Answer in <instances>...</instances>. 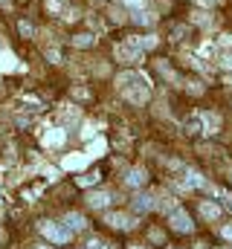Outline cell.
Listing matches in <instances>:
<instances>
[{
	"label": "cell",
	"instance_id": "7",
	"mask_svg": "<svg viewBox=\"0 0 232 249\" xmlns=\"http://www.w3.org/2000/svg\"><path fill=\"white\" fill-rule=\"evenodd\" d=\"M105 223H111L114 229H134V217H128V214H108L105 217Z\"/></svg>",
	"mask_w": 232,
	"mask_h": 249
},
{
	"label": "cell",
	"instance_id": "19",
	"mask_svg": "<svg viewBox=\"0 0 232 249\" xmlns=\"http://www.w3.org/2000/svg\"><path fill=\"white\" fill-rule=\"evenodd\" d=\"M96 177H99V174H87V177H81L78 183H81V186H93V183H96Z\"/></svg>",
	"mask_w": 232,
	"mask_h": 249
},
{
	"label": "cell",
	"instance_id": "13",
	"mask_svg": "<svg viewBox=\"0 0 232 249\" xmlns=\"http://www.w3.org/2000/svg\"><path fill=\"white\" fill-rule=\"evenodd\" d=\"M186 186L189 188H203L206 186V180H203L197 171H186Z\"/></svg>",
	"mask_w": 232,
	"mask_h": 249
},
{
	"label": "cell",
	"instance_id": "5",
	"mask_svg": "<svg viewBox=\"0 0 232 249\" xmlns=\"http://www.w3.org/2000/svg\"><path fill=\"white\" fill-rule=\"evenodd\" d=\"M111 200H114V194H111V191H93V194L87 197V203H90L93 209H108V206H111Z\"/></svg>",
	"mask_w": 232,
	"mask_h": 249
},
{
	"label": "cell",
	"instance_id": "18",
	"mask_svg": "<svg viewBox=\"0 0 232 249\" xmlns=\"http://www.w3.org/2000/svg\"><path fill=\"white\" fill-rule=\"evenodd\" d=\"M93 44V35H78L76 38V47H90Z\"/></svg>",
	"mask_w": 232,
	"mask_h": 249
},
{
	"label": "cell",
	"instance_id": "2",
	"mask_svg": "<svg viewBox=\"0 0 232 249\" xmlns=\"http://www.w3.org/2000/svg\"><path fill=\"white\" fill-rule=\"evenodd\" d=\"M38 229H41V235H44L47 241H53V244H67V241L73 238V232H70L67 226L53 223V220H41V223H38Z\"/></svg>",
	"mask_w": 232,
	"mask_h": 249
},
{
	"label": "cell",
	"instance_id": "12",
	"mask_svg": "<svg viewBox=\"0 0 232 249\" xmlns=\"http://www.w3.org/2000/svg\"><path fill=\"white\" fill-rule=\"evenodd\" d=\"M64 139H67V130H64V127H56V130L47 133V145H53V148L64 145Z\"/></svg>",
	"mask_w": 232,
	"mask_h": 249
},
{
	"label": "cell",
	"instance_id": "17",
	"mask_svg": "<svg viewBox=\"0 0 232 249\" xmlns=\"http://www.w3.org/2000/svg\"><path fill=\"white\" fill-rule=\"evenodd\" d=\"M122 6L131 9V12H136V9H145V0H122Z\"/></svg>",
	"mask_w": 232,
	"mask_h": 249
},
{
	"label": "cell",
	"instance_id": "14",
	"mask_svg": "<svg viewBox=\"0 0 232 249\" xmlns=\"http://www.w3.org/2000/svg\"><path fill=\"white\" fill-rule=\"evenodd\" d=\"M134 20H136V23H142V26H148V23H154V15H151V12H145V9H136V12H134Z\"/></svg>",
	"mask_w": 232,
	"mask_h": 249
},
{
	"label": "cell",
	"instance_id": "21",
	"mask_svg": "<svg viewBox=\"0 0 232 249\" xmlns=\"http://www.w3.org/2000/svg\"><path fill=\"white\" fill-rule=\"evenodd\" d=\"M221 64H227V67H232V50H227V53H221Z\"/></svg>",
	"mask_w": 232,
	"mask_h": 249
},
{
	"label": "cell",
	"instance_id": "3",
	"mask_svg": "<svg viewBox=\"0 0 232 249\" xmlns=\"http://www.w3.org/2000/svg\"><path fill=\"white\" fill-rule=\"evenodd\" d=\"M169 223H172V229H177V232H192V217L183 209H172Z\"/></svg>",
	"mask_w": 232,
	"mask_h": 249
},
{
	"label": "cell",
	"instance_id": "6",
	"mask_svg": "<svg viewBox=\"0 0 232 249\" xmlns=\"http://www.w3.org/2000/svg\"><path fill=\"white\" fill-rule=\"evenodd\" d=\"M64 226H67L70 232H84V229H87V220H84L81 214L70 212V214H64Z\"/></svg>",
	"mask_w": 232,
	"mask_h": 249
},
{
	"label": "cell",
	"instance_id": "10",
	"mask_svg": "<svg viewBox=\"0 0 232 249\" xmlns=\"http://www.w3.org/2000/svg\"><path fill=\"white\" fill-rule=\"evenodd\" d=\"M134 209H136V212H151V209H154V197H151V194L134 197Z\"/></svg>",
	"mask_w": 232,
	"mask_h": 249
},
{
	"label": "cell",
	"instance_id": "25",
	"mask_svg": "<svg viewBox=\"0 0 232 249\" xmlns=\"http://www.w3.org/2000/svg\"><path fill=\"white\" fill-rule=\"evenodd\" d=\"M131 249H145V247H139V244H134V247H131Z\"/></svg>",
	"mask_w": 232,
	"mask_h": 249
},
{
	"label": "cell",
	"instance_id": "4",
	"mask_svg": "<svg viewBox=\"0 0 232 249\" xmlns=\"http://www.w3.org/2000/svg\"><path fill=\"white\" fill-rule=\"evenodd\" d=\"M116 58L125 61V64H136L142 58V50L134 47V44H122V47H116Z\"/></svg>",
	"mask_w": 232,
	"mask_h": 249
},
{
	"label": "cell",
	"instance_id": "22",
	"mask_svg": "<svg viewBox=\"0 0 232 249\" xmlns=\"http://www.w3.org/2000/svg\"><path fill=\"white\" fill-rule=\"evenodd\" d=\"M221 235H224L227 241H232V226H224V229H221Z\"/></svg>",
	"mask_w": 232,
	"mask_h": 249
},
{
	"label": "cell",
	"instance_id": "20",
	"mask_svg": "<svg viewBox=\"0 0 232 249\" xmlns=\"http://www.w3.org/2000/svg\"><path fill=\"white\" fill-rule=\"evenodd\" d=\"M87 249H108V244H105V241H99V238H96V241H90V244H87Z\"/></svg>",
	"mask_w": 232,
	"mask_h": 249
},
{
	"label": "cell",
	"instance_id": "11",
	"mask_svg": "<svg viewBox=\"0 0 232 249\" xmlns=\"http://www.w3.org/2000/svg\"><path fill=\"white\" fill-rule=\"evenodd\" d=\"M200 119H203V133H218V127H221V119H218L215 113H203Z\"/></svg>",
	"mask_w": 232,
	"mask_h": 249
},
{
	"label": "cell",
	"instance_id": "28",
	"mask_svg": "<svg viewBox=\"0 0 232 249\" xmlns=\"http://www.w3.org/2000/svg\"><path fill=\"white\" fill-rule=\"evenodd\" d=\"M197 249H203V247H197Z\"/></svg>",
	"mask_w": 232,
	"mask_h": 249
},
{
	"label": "cell",
	"instance_id": "8",
	"mask_svg": "<svg viewBox=\"0 0 232 249\" xmlns=\"http://www.w3.org/2000/svg\"><path fill=\"white\" fill-rule=\"evenodd\" d=\"M200 214H203L206 220H218V217H221V206L212 203V200H200Z\"/></svg>",
	"mask_w": 232,
	"mask_h": 249
},
{
	"label": "cell",
	"instance_id": "23",
	"mask_svg": "<svg viewBox=\"0 0 232 249\" xmlns=\"http://www.w3.org/2000/svg\"><path fill=\"white\" fill-rule=\"evenodd\" d=\"M20 32H23V35H32V26H29V23L23 20V23H20Z\"/></svg>",
	"mask_w": 232,
	"mask_h": 249
},
{
	"label": "cell",
	"instance_id": "26",
	"mask_svg": "<svg viewBox=\"0 0 232 249\" xmlns=\"http://www.w3.org/2000/svg\"><path fill=\"white\" fill-rule=\"evenodd\" d=\"M35 249H50V247H35Z\"/></svg>",
	"mask_w": 232,
	"mask_h": 249
},
{
	"label": "cell",
	"instance_id": "27",
	"mask_svg": "<svg viewBox=\"0 0 232 249\" xmlns=\"http://www.w3.org/2000/svg\"><path fill=\"white\" fill-rule=\"evenodd\" d=\"M230 180H232V171H230Z\"/></svg>",
	"mask_w": 232,
	"mask_h": 249
},
{
	"label": "cell",
	"instance_id": "16",
	"mask_svg": "<svg viewBox=\"0 0 232 249\" xmlns=\"http://www.w3.org/2000/svg\"><path fill=\"white\" fill-rule=\"evenodd\" d=\"M186 130H189V133H203V119H200V116H192V119L186 122Z\"/></svg>",
	"mask_w": 232,
	"mask_h": 249
},
{
	"label": "cell",
	"instance_id": "9",
	"mask_svg": "<svg viewBox=\"0 0 232 249\" xmlns=\"http://www.w3.org/2000/svg\"><path fill=\"white\" fill-rule=\"evenodd\" d=\"M145 180H148V174H145L142 168H134V171H128V177H125V183H128L131 188L145 186Z\"/></svg>",
	"mask_w": 232,
	"mask_h": 249
},
{
	"label": "cell",
	"instance_id": "1",
	"mask_svg": "<svg viewBox=\"0 0 232 249\" xmlns=\"http://www.w3.org/2000/svg\"><path fill=\"white\" fill-rule=\"evenodd\" d=\"M116 84H119V93H122L128 102H134V105H145V102L151 99V81H148L142 72L128 70V72L119 75Z\"/></svg>",
	"mask_w": 232,
	"mask_h": 249
},
{
	"label": "cell",
	"instance_id": "15",
	"mask_svg": "<svg viewBox=\"0 0 232 249\" xmlns=\"http://www.w3.org/2000/svg\"><path fill=\"white\" fill-rule=\"evenodd\" d=\"M131 44H134V47H139V50H142V47H145V50H151V47H157V38H154V35H148V38H131Z\"/></svg>",
	"mask_w": 232,
	"mask_h": 249
},
{
	"label": "cell",
	"instance_id": "24",
	"mask_svg": "<svg viewBox=\"0 0 232 249\" xmlns=\"http://www.w3.org/2000/svg\"><path fill=\"white\" fill-rule=\"evenodd\" d=\"M93 130H96V127H93V124H87V127H84V133H81V136H84V139H90V136H93Z\"/></svg>",
	"mask_w": 232,
	"mask_h": 249
}]
</instances>
